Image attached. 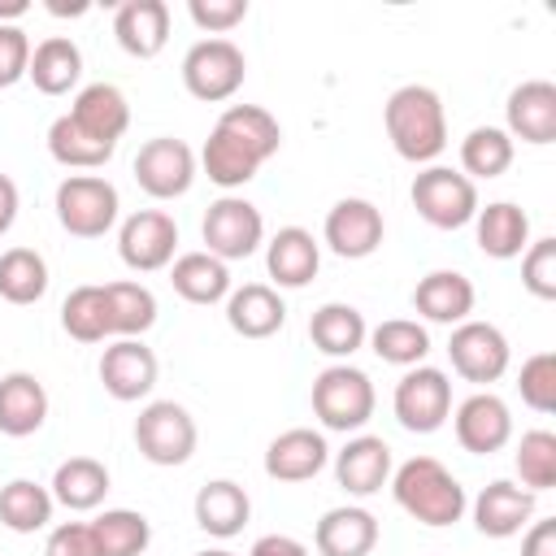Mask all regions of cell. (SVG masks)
I'll list each match as a JSON object with an SVG mask.
<instances>
[{
	"label": "cell",
	"instance_id": "41",
	"mask_svg": "<svg viewBox=\"0 0 556 556\" xmlns=\"http://www.w3.org/2000/svg\"><path fill=\"white\" fill-rule=\"evenodd\" d=\"M113 152H117V148L91 139L87 130H78V126L70 122V113H61V117L48 126V156H52L56 165H65V169H100V165H109Z\"/></svg>",
	"mask_w": 556,
	"mask_h": 556
},
{
	"label": "cell",
	"instance_id": "6",
	"mask_svg": "<svg viewBox=\"0 0 556 556\" xmlns=\"http://www.w3.org/2000/svg\"><path fill=\"white\" fill-rule=\"evenodd\" d=\"M408 200L417 208V217L434 230H460L473 222V213L482 208L478 204V182H469L460 169L452 165H426L413 187H408Z\"/></svg>",
	"mask_w": 556,
	"mask_h": 556
},
{
	"label": "cell",
	"instance_id": "11",
	"mask_svg": "<svg viewBox=\"0 0 556 556\" xmlns=\"http://www.w3.org/2000/svg\"><path fill=\"white\" fill-rule=\"evenodd\" d=\"M135 182L139 191H148L152 200H178L191 191L200 156L191 152V143L174 139V135H156L135 152Z\"/></svg>",
	"mask_w": 556,
	"mask_h": 556
},
{
	"label": "cell",
	"instance_id": "15",
	"mask_svg": "<svg viewBox=\"0 0 556 556\" xmlns=\"http://www.w3.org/2000/svg\"><path fill=\"white\" fill-rule=\"evenodd\" d=\"M156 374H161V361L143 339H109L100 352V382L117 404H135L152 395Z\"/></svg>",
	"mask_w": 556,
	"mask_h": 556
},
{
	"label": "cell",
	"instance_id": "40",
	"mask_svg": "<svg viewBox=\"0 0 556 556\" xmlns=\"http://www.w3.org/2000/svg\"><path fill=\"white\" fill-rule=\"evenodd\" d=\"M91 530H96L100 556H143L152 543V526L135 508H104L91 521Z\"/></svg>",
	"mask_w": 556,
	"mask_h": 556
},
{
	"label": "cell",
	"instance_id": "49",
	"mask_svg": "<svg viewBox=\"0 0 556 556\" xmlns=\"http://www.w3.org/2000/svg\"><path fill=\"white\" fill-rule=\"evenodd\" d=\"M248 556H308V547L295 539V534H261Z\"/></svg>",
	"mask_w": 556,
	"mask_h": 556
},
{
	"label": "cell",
	"instance_id": "18",
	"mask_svg": "<svg viewBox=\"0 0 556 556\" xmlns=\"http://www.w3.org/2000/svg\"><path fill=\"white\" fill-rule=\"evenodd\" d=\"M334 482L356 495L369 500L391 482V447L378 434H352L339 452H334Z\"/></svg>",
	"mask_w": 556,
	"mask_h": 556
},
{
	"label": "cell",
	"instance_id": "25",
	"mask_svg": "<svg viewBox=\"0 0 556 556\" xmlns=\"http://www.w3.org/2000/svg\"><path fill=\"white\" fill-rule=\"evenodd\" d=\"M313 547L321 556H369L378 547V517L361 504L326 508L313 530Z\"/></svg>",
	"mask_w": 556,
	"mask_h": 556
},
{
	"label": "cell",
	"instance_id": "45",
	"mask_svg": "<svg viewBox=\"0 0 556 556\" xmlns=\"http://www.w3.org/2000/svg\"><path fill=\"white\" fill-rule=\"evenodd\" d=\"M187 13L208 39H226L248 17V0H191Z\"/></svg>",
	"mask_w": 556,
	"mask_h": 556
},
{
	"label": "cell",
	"instance_id": "33",
	"mask_svg": "<svg viewBox=\"0 0 556 556\" xmlns=\"http://www.w3.org/2000/svg\"><path fill=\"white\" fill-rule=\"evenodd\" d=\"M169 282L187 304H222L230 295V265L208 252H182L169 261Z\"/></svg>",
	"mask_w": 556,
	"mask_h": 556
},
{
	"label": "cell",
	"instance_id": "28",
	"mask_svg": "<svg viewBox=\"0 0 556 556\" xmlns=\"http://www.w3.org/2000/svg\"><path fill=\"white\" fill-rule=\"evenodd\" d=\"M48 421V391L30 369H13L0 378V434L26 439Z\"/></svg>",
	"mask_w": 556,
	"mask_h": 556
},
{
	"label": "cell",
	"instance_id": "16",
	"mask_svg": "<svg viewBox=\"0 0 556 556\" xmlns=\"http://www.w3.org/2000/svg\"><path fill=\"white\" fill-rule=\"evenodd\" d=\"M452 430H456V443L465 452L491 456V452L508 447V439H513V413H508V404L495 391H473V395H465L456 404Z\"/></svg>",
	"mask_w": 556,
	"mask_h": 556
},
{
	"label": "cell",
	"instance_id": "17",
	"mask_svg": "<svg viewBox=\"0 0 556 556\" xmlns=\"http://www.w3.org/2000/svg\"><path fill=\"white\" fill-rule=\"evenodd\" d=\"M504 130L508 139L517 143H556V83L547 78H526L508 91V104H504Z\"/></svg>",
	"mask_w": 556,
	"mask_h": 556
},
{
	"label": "cell",
	"instance_id": "8",
	"mask_svg": "<svg viewBox=\"0 0 556 556\" xmlns=\"http://www.w3.org/2000/svg\"><path fill=\"white\" fill-rule=\"evenodd\" d=\"M248 74V56L235 39H195L182 56V87L204 100V104H222L243 87Z\"/></svg>",
	"mask_w": 556,
	"mask_h": 556
},
{
	"label": "cell",
	"instance_id": "35",
	"mask_svg": "<svg viewBox=\"0 0 556 556\" xmlns=\"http://www.w3.org/2000/svg\"><path fill=\"white\" fill-rule=\"evenodd\" d=\"M52 491L39 486L35 478H13L0 486V526L13 530V534H35L52 521Z\"/></svg>",
	"mask_w": 556,
	"mask_h": 556
},
{
	"label": "cell",
	"instance_id": "42",
	"mask_svg": "<svg viewBox=\"0 0 556 556\" xmlns=\"http://www.w3.org/2000/svg\"><path fill=\"white\" fill-rule=\"evenodd\" d=\"M513 465H517V478L526 491H547L556 486V434L552 430H526L517 452H513Z\"/></svg>",
	"mask_w": 556,
	"mask_h": 556
},
{
	"label": "cell",
	"instance_id": "30",
	"mask_svg": "<svg viewBox=\"0 0 556 556\" xmlns=\"http://www.w3.org/2000/svg\"><path fill=\"white\" fill-rule=\"evenodd\" d=\"M26 78L43 96H70L83 78V48L70 35H48L30 48V70Z\"/></svg>",
	"mask_w": 556,
	"mask_h": 556
},
{
	"label": "cell",
	"instance_id": "31",
	"mask_svg": "<svg viewBox=\"0 0 556 556\" xmlns=\"http://www.w3.org/2000/svg\"><path fill=\"white\" fill-rule=\"evenodd\" d=\"M308 339L317 352L334 356V361H348L352 352L365 348L369 339V326H365V313L356 304H343V300H330L321 304L313 317H308Z\"/></svg>",
	"mask_w": 556,
	"mask_h": 556
},
{
	"label": "cell",
	"instance_id": "19",
	"mask_svg": "<svg viewBox=\"0 0 556 556\" xmlns=\"http://www.w3.org/2000/svg\"><path fill=\"white\" fill-rule=\"evenodd\" d=\"M473 508V526L478 534L486 539H513L521 534L530 521H534V491L508 482V478H495L478 491V500L469 504Z\"/></svg>",
	"mask_w": 556,
	"mask_h": 556
},
{
	"label": "cell",
	"instance_id": "48",
	"mask_svg": "<svg viewBox=\"0 0 556 556\" xmlns=\"http://www.w3.org/2000/svg\"><path fill=\"white\" fill-rule=\"evenodd\" d=\"M521 556H556V517L530 521L521 534Z\"/></svg>",
	"mask_w": 556,
	"mask_h": 556
},
{
	"label": "cell",
	"instance_id": "43",
	"mask_svg": "<svg viewBox=\"0 0 556 556\" xmlns=\"http://www.w3.org/2000/svg\"><path fill=\"white\" fill-rule=\"evenodd\" d=\"M517 391H521L526 408H534L543 417L556 413V352H534L530 361H521Z\"/></svg>",
	"mask_w": 556,
	"mask_h": 556
},
{
	"label": "cell",
	"instance_id": "32",
	"mask_svg": "<svg viewBox=\"0 0 556 556\" xmlns=\"http://www.w3.org/2000/svg\"><path fill=\"white\" fill-rule=\"evenodd\" d=\"M48 491H52V500H56L61 508H70V513H91V508H100L104 495H109V469H104V460H96V456H70V460L56 465Z\"/></svg>",
	"mask_w": 556,
	"mask_h": 556
},
{
	"label": "cell",
	"instance_id": "10",
	"mask_svg": "<svg viewBox=\"0 0 556 556\" xmlns=\"http://www.w3.org/2000/svg\"><path fill=\"white\" fill-rule=\"evenodd\" d=\"M391 408H395V421L404 430H413V434L443 430V421L452 417V382H447V374L434 369V365L404 369V378L395 382Z\"/></svg>",
	"mask_w": 556,
	"mask_h": 556
},
{
	"label": "cell",
	"instance_id": "51",
	"mask_svg": "<svg viewBox=\"0 0 556 556\" xmlns=\"http://www.w3.org/2000/svg\"><path fill=\"white\" fill-rule=\"evenodd\" d=\"M26 0H0V26H17V17H26Z\"/></svg>",
	"mask_w": 556,
	"mask_h": 556
},
{
	"label": "cell",
	"instance_id": "12",
	"mask_svg": "<svg viewBox=\"0 0 556 556\" xmlns=\"http://www.w3.org/2000/svg\"><path fill=\"white\" fill-rule=\"evenodd\" d=\"M178 252V222L165 208H139L117 226V256L135 274L169 269Z\"/></svg>",
	"mask_w": 556,
	"mask_h": 556
},
{
	"label": "cell",
	"instance_id": "47",
	"mask_svg": "<svg viewBox=\"0 0 556 556\" xmlns=\"http://www.w3.org/2000/svg\"><path fill=\"white\" fill-rule=\"evenodd\" d=\"M43 556H100L91 521H61V526H52L48 543H43Z\"/></svg>",
	"mask_w": 556,
	"mask_h": 556
},
{
	"label": "cell",
	"instance_id": "53",
	"mask_svg": "<svg viewBox=\"0 0 556 556\" xmlns=\"http://www.w3.org/2000/svg\"><path fill=\"white\" fill-rule=\"evenodd\" d=\"M195 556H235V552H226V547H208V552H195Z\"/></svg>",
	"mask_w": 556,
	"mask_h": 556
},
{
	"label": "cell",
	"instance_id": "27",
	"mask_svg": "<svg viewBox=\"0 0 556 556\" xmlns=\"http://www.w3.org/2000/svg\"><path fill=\"white\" fill-rule=\"evenodd\" d=\"M473 239H478L482 256L513 261V256H521L530 248V217L513 200H491L486 208L473 213Z\"/></svg>",
	"mask_w": 556,
	"mask_h": 556
},
{
	"label": "cell",
	"instance_id": "21",
	"mask_svg": "<svg viewBox=\"0 0 556 556\" xmlns=\"http://www.w3.org/2000/svg\"><path fill=\"white\" fill-rule=\"evenodd\" d=\"M117 48L135 61H152L169 43V4L165 0H126L113 13Z\"/></svg>",
	"mask_w": 556,
	"mask_h": 556
},
{
	"label": "cell",
	"instance_id": "14",
	"mask_svg": "<svg viewBox=\"0 0 556 556\" xmlns=\"http://www.w3.org/2000/svg\"><path fill=\"white\" fill-rule=\"evenodd\" d=\"M382 235H387V222H382V208L365 195H343L330 213H326V226H321V239L334 256L343 261H365L382 248Z\"/></svg>",
	"mask_w": 556,
	"mask_h": 556
},
{
	"label": "cell",
	"instance_id": "22",
	"mask_svg": "<svg viewBox=\"0 0 556 556\" xmlns=\"http://www.w3.org/2000/svg\"><path fill=\"white\" fill-rule=\"evenodd\" d=\"M70 122L78 130H87L91 139L117 148V139L130 130V100L113 83H87V87H78V96L70 104Z\"/></svg>",
	"mask_w": 556,
	"mask_h": 556
},
{
	"label": "cell",
	"instance_id": "38",
	"mask_svg": "<svg viewBox=\"0 0 556 556\" xmlns=\"http://www.w3.org/2000/svg\"><path fill=\"white\" fill-rule=\"evenodd\" d=\"M43 295H48V261L35 248H4L0 252V300L39 304Z\"/></svg>",
	"mask_w": 556,
	"mask_h": 556
},
{
	"label": "cell",
	"instance_id": "50",
	"mask_svg": "<svg viewBox=\"0 0 556 556\" xmlns=\"http://www.w3.org/2000/svg\"><path fill=\"white\" fill-rule=\"evenodd\" d=\"M17 208H22V191H17V182L9 174H0V239L13 230Z\"/></svg>",
	"mask_w": 556,
	"mask_h": 556
},
{
	"label": "cell",
	"instance_id": "29",
	"mask_svg": "<svg viewBox=\"0 0 556 556\" xmlns=\"http://www.w3.org/2000/svg\"><path fill=\"white\" fill-rule=\"evenodd\" d=\"M191 513H195V526H200L204 534H213V539H235V534L248 526V517H252V500H248V491H243L239 482L213 478V482H204V486L195 491Z\"/></svg>",
	"mask_w": 556,
	"mask_h": 556
},
{
	"label": "cell",
	"instance_id": "3",
	"mask_svg": "<svg viewBox=\"0 0 556 556\" xmlns=\"http://www.w3.org/2000/svg\"><path fill=\"white\" fill-rule=\"evenodd\" d=\"M387 486H391L395 504L417 526H430V530L456 526L465 517V508H469L460 478L443 460H434V456H408L400 469H391V482Z\"/></svg>",
	"mask_w": 556,
	"mask_h": 556
},
{
	"label": "cell",
	"instance_id": "5",
	"mask_svg": "<svg viewBox=\"0 0 556 556\" xmlns=\"http://www.w3.org/2000/svg\"><path fill=\"white\" fill-rule=\"evenodd\" d=\"M52 208H56V222H61L65 235L104 239L117 226L122 200H117V187L104 174H70V178L56 182Z\"/></svg>",
	"mask_w": 556,
	"mask_h": 556
},
{
	"label": "cell",
	"instance_id": "44",
	"mask_svg": "<svg viewBox=\"0 0 556 556\" xmlns=\"http://www.w3.org/2000/svg\"><path fill=\"white\" fill-rule=\"evenodd\" d=\"M521 287L534 300H556V239H530V248L521 252Z\"/></svg>",
	"mask_w": 556,
	"mask_h": 556
},
{
	"label": "cell",
	"instance_id": "46",
	"mask_svg": "<svg viewBox=\"0 0 556 556\" xmlns=\"http://www.w3.org/2000/svg\"><path fill=\"white\" fill-rule=\"evenodd\" d=\"M30 70V35L22 26H0V91L17 87Z\"/></svg>",
	"mask_w": 556,
	"mask_h": 556
},
{
	"label": "cell",
	"instance_id": "26",
	"mask_svg": "<svg viewBox=\"0 0 556 556\" xmlns=\"http://www.w3.org/2000/svg\"><path fill=\"white\" fill-rule=\"evenodd\" d=\"M287 321V304L269 282H243L226 295V326L243 339H269Z\"/></svg>",
	"mask_w": 556,
	"mask_h": 556
},
{
	"label": "cell",
	"instance_id": "7",
	"mask_svg": "<svg viewBox=\"0 0 556 556\" xmlns=\"http://www.w3.org/2000/svg\"><path fill=\"white\" fill-rule=\"evenodd\" d=\"M195 443H200L195 417L178 400H152V404L139 408V417H135V447H139V456L148 465H161V469L187 465L195 456Z\"/></svg>",
	"mask_w": 556,
	"mask_h": 556
},
{
	"label": "cell",
	"instance_id": "1",
	"mask_svg": "<svg viewBox=\"0 0 556 556\" xmlns=\"http://www.w3.org/2000/svg\"><path fill=\"white\" fill-rule=\"evenodd\" d=\"M278 148H282V126L269 109L226 104L200 148V169L208 174V182H217L226 195H235L239 187H248L256 178V169L269 156H278Z\"/></svg>",
	"mask_w": 556,
	"mask_h": 556
},
{
	"label": "cell",
	"instance_id": "9",
	"mask_svg": "<svg viewBox=\"0 0 556 556\" xmlns=\"http://www.w3.org/2000/svg\"><path fill=\"white\" fill-rule=\"evenodd\" d=\"M200 239L204 252L217 261H248L261 243H265V217L252 200L243 195H217L200 222Z\"/></svg>",
	"mask_w": 556,
	"mask_h": 556
},
{
	"label": "cell",
	"instance_id": "4",
	"mask_svg": "<svg viewBox=\"0 0 556 556\" xmlns=\"http://www.w3.org/2000/svg\"><path fill=\"white\" fill-rule=\"evenodd\" d=\"M374 408H378V391H374L365 369H356L348 361H334L313 378V417L326 430H339V434L365 430Z\"/></svg>",
	"mask_w": 556,
	"mask_h": 556
},
{
	"label": "cell",
	"instance_id": "39",
	"mask_svg": "<svg viewBox=\"0 0 556 556\" xmlns=\"http://www.w3.org/2000/svg\"><path fill=\"white\" fill-rule=\"evenodd\" d=\"M113 339H143L156 326V295L143 282H104Z\"/></svg>",
	"mask_w": 556,
	"mask_h": 556
},
{
	"label": "cell",
	"instance_id": "20",
	"mask_svg": "<svg viewBox=\"0 0 556 556\" xmlns=\"http://www.w3.org/2000/svg\"><path fill=\"white\" fill-rule=\"evenodd\" d=\"M326 460H330L326 434L313 426H291L265 447V473L274 482H308L326 469Z\"/></svg>",
	"mask_w": 556,
	"mask_h": 556
},
{
	"label": "cell",
	"instance_id": "52",
	"mask_svg": "<svg viewBox=\"0 0 556 556\" xmlns=\"http://www.w3.org/2000/svg\"><path fill=\"white\" fill-rule=\"evenodd\" d=\"M48 13H56V17L70 13V17H78V13H87V4H70V9H65V4H48Z\"/></svg>",
	"mask_w": 556,
	"mask_h": 556
},
{
	"label": "cell",
	"instance_id": "24",
	"mask_svg": "<svg viewBox=\"0 0 556 556\" xmlns=\"http://www.w3.org/2000/svg\"><path fill=\"white\" fill-rule=\"evenodd\" d=\"M473 300H478V291H473V282L460 269H430L413 287L417 317H426L434 326H460V321H469Z\"/></svg>",
	"mask_w": 556,
	"mask_h": 556
},
{
	"label": "cell",
	"instance_id": "37",
	"mask_svg": "<svg viewBox=\"0 0 556 556\" xmlns=\"http://www.w3.org/2000/svg\"><path fill=\"white\" fill-rule=\"evenodd\" d=\"M517 156V143L508 139L504 126H473L460 139V174L473 178H500Z\"/></svg>",
	"mask_w": 556,
	"mask_h": 556
},
{
	"label": "cell",
	"instance_id": "23",
	"mask_svg": "<svg viewBox=\"0 0 556 556\" xmlns=\"http://www.w3.org/2000/svg\"><path fill=\"white\" fill-rule=\"evenodd\" d=\"M265 269H269V287H287L300 291L317 278L321 269V243L313 239V230L304 226H282L269 243H265Z\"/></svg>",
	"mask_w": 556,
	"mask_h": 556
},
{
	"label": "cell",
	"instance_id": "34",
	"mask_svg": "<svg viewBox=\"0 0 556 556\" xmlns=\"http://www.w3.org/2000/svg\"><path fill=\"white\" fill-rule=\"evenodd\" d=\"M374 348L378 361L387 365H400V369H413V365H426L430 356V330L417 321V317H387L369 330L365 339Z\"/></svg>",
	"mask_w": 556,
	"mask_h": 556
},
{
	"label": "cell",
	"instance_id": "36",
	"mask_svg": "<svg viewBox=\"0 0 556 556\" xmlns=\"http://www.w3.org/2000/svg\"><path fill=\"white\" fill-rule=\"evenodd\" d=\"M61 326L78 343H104L113 339V317H109V295L100 282H83L65 295L61 304Z\"/></svg>",
	"mask_w": 556,
	"mask_h": 556
},
{
	"label": "cell",
	"instance_id": "2",
	"mask_svg": "<svg viewBox=\"0 0 556 556\" xmlns=\"http://www.w3.org/2000/svg\"><path fill=\"white\" fill-rule=\"evenodd\" d=\"M382 126L395 156H404L408 165H434L447 148V113L439 91L426 83L395 87L382 104Z\"/></svg>",
	"mask_w": 556,
	"mask_h": 556
},
{
	"label": "cell",
	"instance_id": "13",
	"mask_svg": "<svg viewBox=\"0 0 556 556\" xmlns=\"http://www.w3.org/2000/svg\"><path fill=\"white\" fill-rule=\"evenodd\" d=\"M447 356H452V369L465 378V382H500L508 374V361H513V348L504 339L500 326L491 321H460L452 326V339H447Z\"/></svg>",
	"mask_w": 556,
	"mask_h": 556
}]
</instances>
